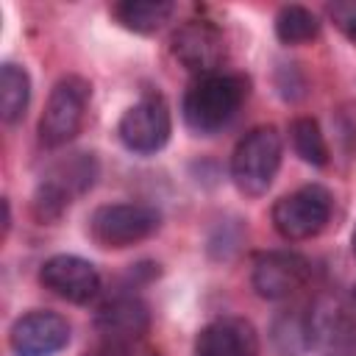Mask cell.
Wrapping results in <instances>:
<instances>
[{
  "instance_id": "6da1fadb",
  "label": "cell",
  "mask_w": 356,
  "mask_h": 356,
  "mask_svg": "<svg viewBox=\"0 0 356 356\" xmlns=\"http://www.w3.org/2000/svg\"><path fill=\"white\" fill-rule=\"evenodd\" d=\"M248 95V83L245 78L234 75V72H209V75H197L186 92H184V120L195 134H217L222 131L236 111L242 108V100Z\"/></svg>"
},
{
  "instance_id": "7a4b0ae2",
  "label": "cell",
  "mask_w": 356,
  "mask_h": 356,
  "mask_svg": "<svg viewBox=\"0 0 356 356\" xmlns=\"http://www.w3.org/2000/svg\"><path fill=\"white\" fill-rule=\"evenodd\" d=\"M281 156L284 142L273 125H259L248 131L231 153V178L236 189L250 197L264 195L281 170Z\"/></svg>"
},
{
  "instance_id": "3957f363",
  "label": "cell",
  "mask_w": 356,
  "mask_h": 356,
  "mask_svg": "<svg viewBox=\"0 0 356 356\" xmlns=\"http://www.w3.org/2000/svg\"><path fill=\"white\" fill-rule=\"evenodd\" d=\"M100 167L95 153H72L56 161L33 192V211L39 220H56L75 197L92 189Z\"/></svg>"
},
{
  "instance_id": "277c9868",
  "label": "cell",
  "mask_w": 356,
  "mask_h": 356,
  "mask_svg": "<svg viewBox=\"0 0 356 356\" xmlns=\"http://www.w3.org/2000/svg\"><path fill=\"white\" fill-rule=\"evenodd\" d=\"M89 95L92 86L81 75H67L50 89V97L39 120V142L44 147H61L81 131Z\"/></svg>"
},
{
  "instance_id": "5b68a950",
  "label": "cell",
  "mask_w": 356,
  "mask_h": 356,
  "mask_svg": "<svg viewBox=\"0 0 356 356\" xmlns=\"http://www.w3.org/2000/svg\"><path fill=\"white\" fill-rule=\"evenodd\" d=\"M331 206H334V200L325 186L306 184V186H298L295 192L284 195L281 200H275L273 225L289 242L312 239L331 220Z\"/></svg>"
},
{
  "instance_id": "8992f818",
  "label": "cell",
  "mask_w": 356,
  "mask_h": 356,
  "mask_svg": "<svg viewBox=\"0 0 356 356\" xmlns=\"http://www.w3.org/2000/svg\"><path fill=\"white\" fill-rule=\"evenodd\" d=\"M161 225V214L147 203H108L92 211L89 234L103 248H128Z\"/></svg>"
},
{
  "instance_id": "52a82bcc",
  "label": "cell",
  "mask_w": 356,
  "mask_h": 356,
  "mask_svg": "<svg viewBox=\"0 0 356 356\" xmlns=\"http://www.w3.org/2000/svg\"><path fill=\"white\" fill-rule=\"evenodd\" d=\"M117 134H120V142L131 153L150 156V153L161 150L172 134V120H170L167 103L161 97H142L120 117Z\"/></svg>"
},
{
  "instance_id": "ba28073f",
  "label": "cell",
  "mask_w": 356,
  "mask_h": 356,
  "mask_svg": "<svg viewBox=\"0 0 356 356\" xmlns=\"http://www.w3.org/2000/svg\"><path fill=\"white\" fill-rule=\"evenodd\" d=\"M312 275V264L306 256L295 250H267L253 261L250 284L259 298L284 300L306 286Z\"/></svg>"
},
{
  "instance_id": "9c48e42d",
  "label": "cell",
  "mask_w": 356,
  "mask_h": 356,
  "mask_svg": "<svg viewBox=\"0 0 356 356\" xmlns=\"http://www.w3.org/2000/svg\"><path fill=\"white\" fill-rule=\"evenodd\" d=\"M39 281L44 289H50L53 295H58L61 300H70V303H89L100 292L97 267L72 253L50 256L39 270Z\"/></svg>"
},
{
  "instance_id": "30bf717a",
  "label": "cell",
  "mask_w": 356,
  "mask_h": 356,
  "mask_svg": "<svg viewBox=\"0 0 356 356\" xmlns=\"http://www.w3.org/2000/svg\"><path fill=\"white\" fill-rule=\"evenodd\" d=\"M11 348L17 356H53L70 342V323L58 312H28L11 325Z\"/></svg>"
},
{
  "instance_id": "8fae6325",
  "label": "cell",
  "mask_w": 356,
  "mask_h": 356,
  "mask_svg": "<svg viewBox=\"0 0 356 356\" xmlns=\"http://www.w3.org/2000/svg\"><path fill=\"white\" fill-rule=\"evenodd\" d=\"M172 56L192 72L209 75L225 58V39L222 33L206 19H189L172 33Z\"/></svg>"
},
{
  "instance_id": "7c38bea8",
  "label": "cell",
  "mask_w": 356,
  "mask_h": 356,
  "mask_svg": "<svg viewBox=\"0 0 356 356\" xmlns=\"http://www.w3.org/2000/svg\"><path fill=\"white\" fill-rule=\"evenodd\" d=\"M95 328L106 339V345H134L150 328L147 303L136 295H117L114 300L100 306Z\"/></svg>"
},
{
  "instance_id": "4fadbf2b",
  "label": "cell",
  "mask_w": 356,
  "mask_h": 356,
  "mask_svg": "<svg viewBox=\"0 0 356 356\" xmlns=\"http://www.w3.org/2000/svg\"><path fill=\"white\" fill-rule=\"evenodd\" d=\"M195 356H259L256 328L242 317H217L200 328Z\"/></svg>"
},
{
  "instance_id": "5bb4252c",
  "label": "cell",
  "mask_w": 356,
  "mask_h": 356,
  "mask_svg": "<svg viewBox=\"0 0 356 356\" xmlns=\"http://www.w3.org/2000/svg\"><path fill=\"white\" fill-rule=\"evenodd\" d=\"M172 14H175V3L170 0H125L114 6L117 22L134 33H153L164 22H170Z\"/></svg>"
},
{
  "instance_id": "9a60e30c",
  "label": "cell",
  "mask_w": 356,
  "mask_h": 356,
  "mask_svg": "<svg viewBox=\"0 0 356 356\" xmlns=\"http://www.w3.org/2000/svg\"><path fill=\"white\" fill-rule=\"evenodd\" d=\"M31 100V78L17 64H3L0 70V111L6 122H17Z\"/></svg>"
},
{
  "instance_id": "2e32d148",
  "label": "cell",
  "mask_w": 356,
  "mask_h": 356,
  "mask_svg": "<svg viewBox=\"0 0 356 356\" xmlns=\"http://www.w3.org/2000/svg\"><path fill=\"white\" fill-rule=\"evenodd\" d=\"M289 139H292V147L295 153L312 164V167H325L328 164V145H325V136L317 125V120L312 117H298L292 120L289 125Z\"/></svg>"
},
{
  "instance_id": "e0dca14e",
  "label": "cell",
  "mask_w": 356,
  "mask_h": 356,
  "mask_svg": "<svg viewBox=\"0 0 356 356\" xmlns=\"http://www.w3.org/2000/svg\"><path fill=\"white\" fill-rule=\"evenodd\" d=\"M320 33V19L306 6H284L275 17V36L284 44H303Z\"/></svg>"
},
{
  "instance_id": "ac0fdd59",
  "label": "cell",
  "mask_w": 356,
  "mask_h": 356,
  "mask_svg": "<svg viewBox=\"0 0 356 356\" xmlns=\"http://www.w3.org/2000/svg\"><path fill=\"white\" fill-rule=\"evenodd\" d=\"M273 339H275V345H278V350L284 353V356H298L309 342H312V323H303V320H298V317H289V314H284V317H278L275 320V328H273Z\"/></svg>"
},
{
  "instance_id": "d6986e66",
  "label": "cell",
  "mask_w": 356,
  "mask_h": 356,
  "mask_svg": "<svg viewBox=\"0 0 356 356\" xmlns=\"http://www.w3.org/2000/svg\"><path fill=\"white\" fill-rule=\"evenodd\" d=\"M325 14L339 28V33L356 44V0H334L325 6Z\"/></svg>"
},
{
  "instance_id": "ffe728a7",
  "label": "cell",
  "mask_w": 356,
  "mask_h": 356,
  "mask_svg": "<svg viewBox=\"0 0 356 356\" xmlns=\"http://www.w3.org/2000/svg\"><path fill=\"white\" fill-rule=\"evenodd\" d=\"M350 245H353V253H356V228H353V236H350Z\"/></svg>"
},
{
  "instance_id": "44dd1931",
  "label": "cell",
  "mask_w": 356,
  "mask_h": 356,
  "mask_svg": "<svg viewBox=\"0 0 356 356\" xmlns=\"http://www.w3.org/2000/svg\"><path fill=\"white\" fill-rule=\"evenodd\" d=\"M353 295H356V286H353Z\"/></svg>"
}]
</instances>
